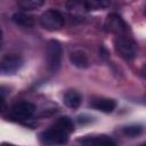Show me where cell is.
<instances>
[{
	"instance_id": "6da1fadb",
	"label": "cell",
	"mask_w": 146,
	"mask_h": 146,
	"mask_svg": "<svg viewBox=\"0 0 146 146\" xmlns=\"http://www.w3.org/2000/svg\"><path fill=\"white\" fill-rule=\"evenodd\" d=\"M47 68L54 74L57 73L62 64V46L56 40H50L47 44Z\"/></svg>"
},
{
	"instance_id": "7a4b0ae2",
	"label": "cell",
	"mask_w": 146,
	"mask_h": 146,
	"mask_svg": "<svg viewBox=\"0 0 146 146\" xmlns=\"http://www.w3.org/2000/svg\"><path fill=\"white\" fill-rule=\"evenodd\" d=\"M114 48L116 52L127 60L133 59L137 56V44L127 35H116L114 39Z\"/></svg>"
},
{
	"instance_id": "3957f363",
	"label": "cell",
	"mask_w": 146,
	"mask_h": 146,
	"mask_svg": "<svg viewBox=\"0 0 146 146\" xmlns=\"http://www.w3.org/2000/svg\"><path fill=\"white\" fill-rule=\"evenodd\" d=\"M64 23L63 15L55 9H48L40 16V24L47 31H58L64 26Z\"/></svg>"
},
{
	"instance_id": "277c9868",
	"label": "cell",
	"mask_w": 146,
	"mask_h": 146,
	"mask_svg": "<svg viewBox=\"0 0 146 146\" xmlns=\"http://www.w3.org/2000/svg\"><path fill=\"white\" fill-rule=\"evenodd\" d=\"M41 143L44 145H63L68 140V133L60 128L54 125L46 131H43L40 136Z\"/></svg>"
},
{
	"instance_id": "5b68a950",
	"label": "cell",
	"mask_w": 146,
	"mask_h": 146,
	"mask_svg": "<svg viewBox=\"0 0 146 146\" xmlns=\"http://www.w3.org/2000/svg\"><path fill=\"white\" fill-rule=\"evenodd\" d=\"M105 29H106V31H108L115 35H125L129 30L128 25L123 21V18L115 13H112L107 16V18L105 21Z\"/></svg>"
},
{
	"instance_id": "8992f818",
	"label": "cell",
	"mask_w": 146,
	"mask_h": 146,
	"mask_svg": "<svg viewBox=\"0 0 146 146\" xmlns=\"http://www.w3.org/2000/svg\"><path fill=\"white\" fill-rule=\"evenodd\" d=\"M23 65V59L18 55H7L0 60V73L14 74Z\"/></svg>"
},
{
	"instance_id": "52a82bcc",
	"label": "cell",
	"mask_w": 146,
	"mask_h": 146,
	"mask_svg": "<svg viewBox=\"0 0 146 146\" xmlns=\"http://www.w3.org/2000/svg\"><path fill=\"white\" fill-rule=\"evenodd\" d=\"M35 112V106L30 102H18L11 108V114L15 119L18 120H27Z\"/></svg>"
},
{
	"instance_id": "ba28073f",
	"label": "cell",
	"mask_w": 146,
	"mask_h": 146,
	"mask_svg": "<svg viewBox=\"0 0 146 146\" xmlns=\"http://www.w3.org/2000/svg\"><path fill=\"white\" fill-rule=\"evenodd\" d=\"M90 106L94 110H97L104 113H111L115 110L116 103L111 98H95L90 102Z\"/></svg>"
},
{
	"instance_id": "9c48e42d",
	"label": "cell",
	"mask_w": 146,
	"mask_h": 146,
	"mask_svg": "<svg viewBox=\"0 0 146 146\" xmlns=\"http://www.w3.org/2000/svg\"><path fill=\"white\" fill-rule=\"evenodd\" d=\"M79 143L83 145H105V146H113L115 141L105 136V135H97V136H84L83 138L79 139Z\"/></svg>"
},
{
	"instance_id": "30bf717a",
	"label": "cell",
	"mask_w": 146,
	"mask_h": 146,
	"mask_svg": "<svg viewBox=\"0 0 146 146\" xmlns=\"http://www.w3.org/2000/svg\"><path fill=\"white\" fill-rule=\"evenodd\" d=\"M65 6H66L67 11L73 16L80 17V16H83L88 11L84 0H67Z\"/></svg>"
},
{
	"instance_id": "8fae6325",
	"label": "cell",
	"mask_w": 146,
	"mask_h": 146,
	"mask_svg": "<svg viewBox=\"0 0 146 146\" xmlns=\"http://www.w3.org/2000/svg\"><path fill=\"white\" fill-rule=\"evenodd\" d=\"M63 102L64 104L70 107V108H78L82 102V97L81 95L75 91V90H68L64 94V97H63Z\"/></svg>"
},
{
	"instance_id": "7c38bea8",
	"label": "cell",
	"mask_w": 146,
	"mask_h": 146,
	"mask_svg": "<svg viewBox=\"0 0 146 146\" xmlns=\"http://www.w3.org/2000/svg\"><path fill=\"white\" fill-rule=\"evenodd\" d=\"M70 58H71L72 64L79 68H87L89 66V59H88L87 55L81 50L73 51L71 54Z\"/></svg>"
},
{
	"instance_id": "4fadbf2b",
	"label": "cell",
	"mask_w": 146,
	"mask_h": 146,
	"mask_svg": "<svg viewBox=\"0 0 146 146\" xmlns=\"http://www.w3.org/2000/svg\"><path fill=\"white\" fill-rule=\"evenodd\" d=\"M13 21L21 26L24 27H32L34 25V19L32 16L25 14V13H16L13 15Z\"/></svg>"
},
{
	"instance_id": "5bb4252c",
	"label": "cell",
	"mask_w": 146,
	"mask_h": 146,
	"mask_svg": "<svg viewBox=\"0 0 146 146\" xmlns=\"http://www.w3.org/2000/svg\"><path fill=\"white\" fill-rule=\"evenodd\" d=\"M88 11L89 10H100L108 8L112 0H84Z\"/></svg>"
},
{
	"instance_id": "9a60e30c",
	"label": "cell",
	"mask_w": 146,
	"mask_h": 146,
	"mask_svg": "<svg viewBox=\"0 0 146 146\" xmlns=\"http://www.w3.org/2000/svg\"><path fill=\"white\" fill-rule=\"evenodd\" d=\"M17 5L23 9V10H34L40 8L44 0H16Z\"/></svg>"
},
{
	"instance_id": "2e32d148",
	"label": "cell",
	"mask_w": 146,
	"mask_h": 146,
	"mask_svg": "<svg viewBox=\"0 0 146 146\" xmlns=\"http://www.w3.org/2000/svg\"><path fill=\"white\" fill-rule=\"evenodd\" d=\"M55 125L58 127V128H60L62 130L66 131L68 135L74 130V123H73V121L68 116H62V117H59L56 121Z\"/></svg>"
},
{
	"instance_id": "e0dca14e",
	"label": "cell",
	"mask_w": 146,
	"mask_h": 146,
	"mask_svg": "<svg viewBox=\"0 0 146 146\" xmlns=\"http://www.w3.org/2000/svg\"><path fill=\"white\" fill-rule=\"evenodd\" d=\"M143 132L141 125H129L123 128V133L128 137H137Z\"/></svg>"
},
{
	"instance_id": "ac0fdd59",
	"label": "cell",
	"mask_w": 146,
	"mask_h": 146,
	"mask_svg": "<svg viewBox=\"0 0 146 146\" xmlns=\"http://www.w3.org/2000/svg\"><path fill=\"white\" fill-rule=\"evenodd\" d=\"M7 111V103L5 100V98L0 95V113H3Z\"/></svg>"
},
{
	"instance_id": "d6986e66",
	"label": "cell",
	"mask_w": 146,
	"mask_h": 146,
	"mask_svg": "<svg viewBox=\"0 0 146 146\" xmlns=\"http://www.w3.org/2000/svg\"><path fill=\"white\" fill-rule=\"evenodd\" d=\"M1 39H2V31H1V29H0V41H1Z\"/></svg>"
}]
</instances>
